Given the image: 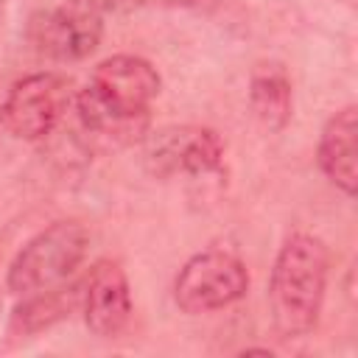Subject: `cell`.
Segmentation results:
<instances>
[{
    "label": "cell",
    "mask_w": 358,
    "mask_h": 358,
    "mask_svg": "<svg viewBox=\"0 0 358 358\" xmlns=\"http://www.w3.org/2000/svg\"><path fill=\"white\" fill-rule=\"evenodd\" d=\"M159 87L162 78L151 62L117 53L95 67L90 84L76 95V109L87 131L134 140L148 126V106Z\"/></svg>",
    "instance_id": "cell-1"
},
{
    "label": "cell",
    "mask_w": 358,
    "mask_h": 358,
    "mask_svg": "<svg viewBox=\"0 0 358 358\" xmlns=\"http://www.w3.org/2000/svg\"><path fill=\"white\" fill-rule=\"evenodd\" d=\"M327 271L330 252L316 235L296 232L280 246L268 282L271 322L280 338H302L316 327Z\"/></svg>",
    "instance_id": "cell-2"
},
{
    "label": "cell",
    "mask_w": 358,
    "mask_h": 358,
    "mask_svg": "<svg viewBox=\"0 0 358 358\" xmlns=\"http://www.w3.org/2000/svg\"><path fill=\"white\" fill-rule=\"evenodd\" d=\"M90 232L78 221H53L36 232L11 260L6 285L11 294H34L64 282L87 257Z\"/></svg>",
    "instance_id": "cell-3"
},
{
    "label": "cell",
    "mask_w": 358,
    "mask_h": 358,
    "mask_svg": "<svg viewBox=\"0 0 358 358\" xmlns=\"http://www.w3.org/2000/svg\"><path fill=\"white\" fill-rule=\"evenodd\" d=\"M249 288V271L241 257L224 249H204L193 255L176 274L173 302L179 310L199 316L229 308Z\"/></svg>",
    "instance_id": "cell-4"
},
{
    "label": "cell",
    "mask_w": 358,
    "mask_h": 358,
    "mask_svg": "<svg viewBox=\"0 0 358 358\" xmlns=\"http://www.w3.org/2000/svg\"><path fill=\"white\" fill-rule=\"evenodd\" d=\"M70 90V81L59 73L25 76L8 90L0 106V120L20 140H42L67 112V103L73 98Z\"/></svg>",
    "instance_id": "cell-5"
},
{
    "label": "cell",
    "mask_w": 358,
    "mask_h": 358,
    "mask_svg": "<svg viewBox=\"0 0 358 358\" xmlns=\"http://www.w3.org/2000/svg\"><path fill=\"white\" fill-rule=\"evenodd\" d=\"M101 8L92 0H64L31 20L28 36L34 48L56 62H78L90 56L103 34Z\"/></svg>",
    "instance_id": "cell-6"
},
{
    "label": "cell",
    "mask_w": 358,
    "mask_h": 358,
    "mask_svg": "<svg viewBox=\"0 0 358 358\" xmlns=\"http://www.w3.org/2000/svg\"><path fill=\"white\" fill-rule=\"evenodd\" d=\"M145 157L159 176H207L224 165V140L204 126H173L151 137Z\"/></svg>",
    "instance_id": "cell-7"
},
{
    "label": "cell",
    "mask_w": 358,
    "mask_h": 358,
    "mask_svg": "<svg viewBox=\"0 0 358 358\" xmlns=\"http://www.w3.org/2000/svg\"><path fill=\"white\" fill-rule=\"evenodd\" d=\"M81 308L90 333L98 338L120 336L131 319V291L126 271L112 260L95 263L81 291Z\"/></svg>",
    "instance_id": "cell-8"
},
{
    "label": "cell",
    "mask_w": 358,
    "mask_h": 358,
    "mask_svg": "<svg viewBox=\"0 0 358 358\" xmlns=\"http://www.w3.org/2000/svg\"><path fill=\"white\" fill-rule=\"evenodd\" d=\"M319 168L347 196L358 190V112L355 106L338 109L319 137Z\"/></svg>",
    "instance_id": "cell-9"
},
{
    "label": "cell",
    "mask_w": 358,
    "mask_h": 358,
    "mask_svg": "<svg viewBox=\"0 0 358 358\" xmlns=\"http://www.w3.org/2000/svg\"><path fill=\"white\" fill-rule=\"evenodd\" d=\"M249 106L266 131H280L291 120V78L280 64H260L249 81Z\"/></svg>",
    "instance_id": "cell-10"
},
{
    "label": "cell",
    "mask_w": 358,
    "mask_h": 358,
    "mask_svg": "<svg viewBox=\"0 0 358 358\" xmlns=\"http://www.w3.org/2000/svg\"><path fill=\"white\" fill-rule=\"evenodd\" d=\"M25 296L28 299L22 305H17L14 316H11V333H20V336H31V333H39V330L56 324L59 319L70 316V310L81 302V291L76 285L64 288L62 282L53 288L25 294Z\"/></svg>",
    "instance_id": "cell-11"
},
{
    "label": "cell",
    "mask_w": 358,
    "mask_h": 358,
    "mask_svg": "<svg viewBox=\"0 0 358 358\" xmlns=\"http://www.w3.org/2000/svg\"><path fill=\"white\" fill-rule=\"evenodd\" d=\"M101 11H109V8H123V6H134V3H143V0H92Z\"/></svg>",
    "instance_id": "cell-12"
}]
</instances>
